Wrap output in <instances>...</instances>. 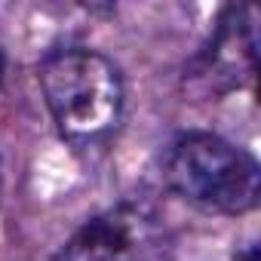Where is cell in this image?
Returning <instances> with one entry per match:
<instances>
[{"instance_id": "obj_3", "label": "cell", "mask_w": 261, "mask_h": 261, "mask_svg": "<svg viewBox=\"0 0 261 261\" xmlns=\"http://www.w3.org/2000/svg\"><path fill=\"white\" fill-rule=\"evenodd\" d=\"M163 255L157 218L139 206H117L89 218L56 261H163Z\"/></svg>"}, {"instance_id": "obj_4", "label": "cell", "mask_w": 261, "mask_h": 261, "mask_svg": "<svg viewBox=\"0 0 261 261\" xmlns=\"http://www.w3.org/2000/svg\"><path fill=\"white\" fill-rule=\"evenodd\" d=\"M0 80H4V53H0Z\"/></svg>"}, {"instance_id": "obj_2", "label": "cell", "mask_w": 261, "mask_h": 261, "mask_svg": "<svg viewBox=\"0 0 261 261\" xmlns=\"http://www.w3.org/2000/svg\"><path fill=\"white\" fill-rule=\"evenodd\" d=\"M169 188L206 212H246L258 203V163L230 142L209 133L178 136L163 163Z\"/></svg>"}, {"instance_id": "obj_1", "label": "cell", "mask_w": 261, "mask_h": 261, "mask_svg": "<svg viewBox=\"0 0 261 261\" xmlns=\"http://www.w3.org/2000/svg\"><path fill=\"white\" fill-rule=\"evenodd\" d=\"M40 86L59 133L74 148H98L114 136L123 83L105 56L89 49L56 53L40 68Z\"/></svg>"}]
</instances>
